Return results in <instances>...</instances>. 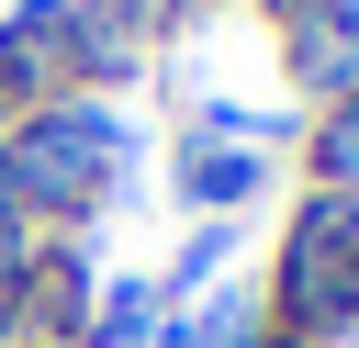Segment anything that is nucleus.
Segmentation results:
<instances>
[{
    "instance_id": "5",
    "label": "nucleus",
    "mask_w": 359,
    "mask_h": 348,
    "mask_svg": "<svg viewBox=\"0 0 359 348\" xmlns=\"http://www.w3.org/2000/svg\"><path fill=\"white\" fill-rule=\"evenodd\" d=\"M146 326H157V292H146V281H123V292L90 314V348H123V337H146Z\"/></svg>"
},
{
    "instance_id": "3",
    "label": "nucleus",
    "mask_w": 359,
    "mask_h": 348,
    "mask_svg": "<svg viewBox=\"0 0 359 348\" xmlns=\"http://www.w3.org/2000/svg\"><path fill=\"white\" fill-rule=\"evenodd\" d=\"M180 191H191V202H224V213H236V202L258 191V157H224V146H191V168H180Z\"/></svg>"
},
{
    "instance_id": "1",
    "label": "nucleus",
    "mask_w": 359,
    "mask_h": 348,
    "mask_svg": "<svg viewBox=\"0 0 359 348\" xmlns=\"http://www.w3.org/2000/svg\"><path fill=\"white\" fill-rule=\"evenodd\" d=\"M280 314L303 337H348L359 326V191L303 202V225L280 247Z\"/></svg>"
},
{
    "instance_id": "2",
    "label": "nucleus",
    "mask_w": 359,
    "mask_h": 348,
    "mask_svg": "<svg viewBox=\"0 0 359 348\" xmlns=\"http://www.w3.org/2000/svg\"><path fill=\"white\" fill-rule=\"evenodd\" d=\"M112 157H123V123H112V112H45V123H34V135L0 157V180H11V202H56V213H90Z\"/></svg>"
},
{
    "instance_id": "6",
    "label": "nucleus",
    "mask_w": 359,
    "mask_h": 348,
    "mask_svg": "<svg viewBox=\"0 0 359 348\" xmlns=\"http://www.w3.org/2000/svg\"><path fill=\"white\" fill-rule=\"evenodd\" d=\"M22 269V202H11V180H0V281Z\"/></svg>"
},
{
    "instance_id": "4",
    "label": "nucleus",
    "mask_w": 359,
    "mask_h": 348,
    "mask_svg": "<svg viewBox=\"0 0 359 348\" xmlns=\"http://www.w3.org/2000/svg\"><path fill=\"white\" fill-rule=\"evenodd\" d=\"M314 168H325L337 191H359V90H348V101L314 123Z\"/></svg>"
}]
</instances>
